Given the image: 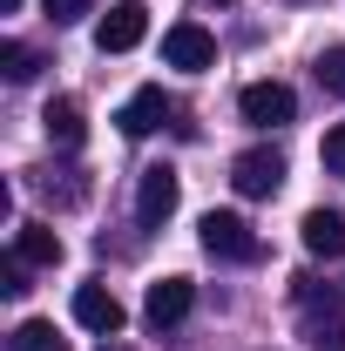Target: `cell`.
I'll return each mask as SVG.
<instances>
[{
    "label": "cell",
    "instance_id": "cell-10",
    "mask_svg": "<svg viewBox=\"0 0 345 351\" xmlns=\"http://www.w3.org/2000/svg\"><path fill=\"white\" fill-rule=\"evenodd\" d=\"M163 122H170V95H163V88H135L129 101L115 108V129L129 135V142L135 135H156Z\"/></svg>",
    "mask_w": 345,
    "mask_h": 351
},
{
    "label": "cell",
    "instance_id": "cell-17",
    "mask_svg": "<svg viewBox=\"0 0 345 351\" xmlns=\"http://www.w3.org/2000/svg\"><path fill=\"white\" fill-rule=\"evenodd\" d=\"M318 162H325L332 176H345V122H332V129H325V142H318Z\"/></svg>",
    "mask_w": 345,
    "mask_h": 351
},
{
    "label": "cell",
    "instance_id": "cell-13",
    "mask_svg": "<svg viewBox=\"0 0 345 351\" xmlns=\"http://www.w3.org/2000/svg\"><path fill=\"white\" fill-rule=\"evenodd\" d=\"M47 142L54 149H82V135H88V122H82V101L75 95H61V101H47Z\"/></svg>",
    "mask_w": 345,
    "mask_h": 351
},
{
    "label": "cell",
    "instance_id": "cell-4",
    "mask_svg": "<svg viewBox=\"0 0 345 351\" xmlns=\"http://www.w3.org/2000/svg\"><path fill=\"white\" fill-rule=\"evenodd\" d=\"M237 115L251 122V129H285L291 115H298V95L285 82H251L244 95H237Z\"/></svg>",
    "mask_w": 345,
    "mask_h": 351
},
{
    "label": "cell",
    "instance_id": "cell-15",
    "mask_svg": "<svg viewBox=\"0 0 345 351\" xmlns=\"http://www.w3.org/2000/svg\"><path fill=\"white\" fill-rule=\"evenodd\" d=\"M41 68H47V61L34 54V47H21V41H0V75H7V82H34Z\"/></svg>",
    "mask_w": 345,
    "mask_h": 351
},
{
    "label": "cell",
    "instance_id": "cell-5",
    "mask_svg": "<svg viewBox=\"0 0 345 351\" xmlns=\"http://www.w3.org/2000/svg\"><path fill=\"white\" fill-rule=\"evenodd\" d=\"M142 34H149V7H142V0H115V7L95 21V47H102V54H129V47H142Z\"/></svg>",
    "mask_w": 345,
    "mask_h": 351
},
{
    "label": "cell",
    "instance_id": "cell-7",
    "mask_svg": "<svg viewBox=\"0 0 345 351\" xmlns=\"http://www.w3.org/2000/svg\"><path fill=\"white\" fill-rule=\"evenodd\" d=\"M163 61L183 75H203V68H216V41L197 21H176V27H163Z\"/></svg>",
    "mask_w": 345,
    "mask_h": 351
},
{
    "label": "cell",
    "instance_id": "cell-9",
    "mask_svg": "<svg viewBox=\"0 0 345 351\" xmlns=\"http://www.w3.org/2000/svg\"><path fill=\"white\" fill-rule=\"evenodd\" d=\"M75 324L95 331V338H115V331H122V298H115L109 284H82V291H75Z\"/></svg>",
    "mask_w": 345,
    "mask_h": 351
},
{
    "label": "cell",
    "instance_id": "cell-1",
    "mask_svg": "<svg viewBox=\"0 0 345 351\" xmlns=\"http://www.w3.org/2000/svg\"><path fill=\"white\" fill-rule=\"evenodd\" d=\"M298 324H304V345L311 351H345V304H339L332 284L298 277Z\"/></svg>",
    "mask_w": 345,
    "mask_h": 351
},
{
    "label": "cell",
    "instance_id": "cell-8",
    "mask_svg": "<svg viewBox=\"0 0 345 351\" xmlns=\"http://www.w3.org/2000/svg\"><path fill=\"white\" fill-rule=\"evenodd\" d=\"M230 182H237V196H278L285 189V156L278 149H244L230 162Z\"/></svg>",
    "mask_w": 345,
    "mask_h": 351
},
{
    "label": "cell",
    "instance_id": "cell-14",
    "mask_svg": "<svg viewBox=\"0 0 345 351\" xmlns=\"http://www.w3.org/2000/svg\"><path fill=\"white\" fill-rule=\"evenodd\" d=\"M14 351H68V338L47 324V317H27V324H14V338H7Z\"/></svg>",
    "mask_w": 345,
    "mask_h": 351
},
{
    "label": "cell",
    "instance_id": "cell-18",
    "mask_svg": "<svg viewBox=\"0 0 345 351\" xmlns=\"http://www.w3.org/2000/svg\"><path fill=\"white\" fill-rule=\"evenodd\" d=\"M27 270H34L27 257H7V263H0V298H27Z\"/></svg>",
    "mask_w": 345,
    "mask_h": 351
},
{
    "label": "cell",
    "instance_id": "cell-2",
    "mask_svg": "<svg viewBox=\"0 0 345 351\" xmlns=\"http://www.w3.org/2000/svg\"><path fill=\"white\" fill-rule=\"evenodd\" d=\"M197 243H203V257H216V263H258V230L237 217V210H210V217L197 223Z\"/></svg>",
    "mask_w": 345,
    "mask_h": 351
},
{
    "label": "cell",
    "instance_id": "cell-11",
    "mask_svg": "<svg viewBox=\"0 0 345 351\" xmlns=\"http://www.w3.org/2000/svg\"><path fill=\"white\" fill-rule=\"evenodd\" d=\"M298 237H304V250L311 257H345V210H304V223H298Z\"/></svg>",
    "mask_w": 345,
    "mask_h": 351
},
{
    "label": "cell",
    "instance_id": "cell-3",
    "mask_svg": "<svg viewBox=\"0 0 345 351\" xmlns=\"http://www.w3.org/2000/svg\"><path fill=\"white\" fill-rule=\"evenodd\" d=\"M176 196H183V182H176L170 162L142 169V182H135V223H142V230H163V223L176 217Z\"/></svg>",
    "mask_w": 345,
    "mask_h": 351
},
{
    "label": "cell",
    "instance_id": "cell-19",
    "mask_svg": "<svg viewBox=\"0 0 345 351\" xmlns=\"http://www.w3.org/2000/svg\"><path fill=\"white\" fill-rule=\"evenodd\" d=\"M41 14L54 21V27H75L82 14H95V0H41Z\"/></svg>",
    "mask_w": 345,
    "mask_h": 351
},
{
    "label": "cell",
    "instance_id": "cell-12",
    "mask_svg": "<svg viewBox=\"0 0 345 351\" xmlns=\"http://www.w3.org/2000/svg\"><path fill=\"white\" fill-rule=\"evenodd\" d=\"M14 257H27L34 270H54V263L68 257V243H61L47 223H14Z\"/></svg>",
    "mask_w": 345,
    "mask_h": 351
},
{
    "label": "cell",
    "instance_id": "cell-20",
    "mask_svg": "<svg viewBox=\"0 0 345 351\" xmlns=\"http://www.w3.org/2000/svg\"><path fill=\"white\" fill-rule=\"evenodd\" d=\"M0 14H21V0H0Z\"/></svg>",
    "mask_w": 345,
    "mask_h": 351
},
{
    "label": "cell",
    "instance_id": "cell-16",
    "mask_svg": "<svg viewBox=\"0 0 345 351\" xmlns=\"http://www.w3.org/2000/svg\"><path fill=\"white\" fill-rule=\"evenodd\" d=\"M311 75H318L325 95H339V101H345V47H325V54L311 61Z\"/></svg>",
    "mask_w": 345,
    "mask_h": 351
},
{
    "label": "cell",
    "instance_id": "cell-6",
    "mask_svg": "<svg viewBox=\"0 0 345 351\" xmlns=\"http://www.w3.org/2000/svg\"><path fill=\"white\" fill-rule=\"evenodd\" d=\"M197 304V284L190 277H163V284H149V298H142V324L149 331H176L183 317Z\"/></svg>",
    "mask_w": 345,
    "mask_h": 351
},
{
    "label": "cell",
    "instance_id": "cell-21",
    "mask_svg": "<svg viewBox=\"0 0 345 351\" xmlns=\"http://www.w3.org/2000/svg\"><path fill=\"white\" fill-rule=\"evenodd\" d=\"M102 351H109V345H102Z\"/></svg>",
    "mask_w": 345,
    "mask_h": 351
}]
</instances>
